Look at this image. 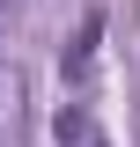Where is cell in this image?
<instances>
[{
	"label": "cell",
	"instance_id": "cell-2",
	"mask_svg": "<svg viewBox=\"0 0 140 147\" xmlns=\"http://www.w3.org/2000/svg\"><path fill=\"white\" fill-rule=\"evenodd\" d=\"M59 147H96V140H88V110H81V103L59 110Z\"/></svg>",
	"mask_w": 140,
	"mask_h": 147
},
{
	"label": "cell",
	"instance_id": "cell-1",
	"mask_svg": "<svg viewBox=\"0 0 140 147\" xmlns=\"http://www.w3.org/2000/svg\"><path fill=\"white\" fill-rule=\"evenodd\" d=\"M96 37H103V22L88 15V22H81V37H74V59H67V74H74V81H81V74H88V59H96Z\"/></svg>",
	"mask_w": 140,
	"mask_h": 147
}]
</instances>
